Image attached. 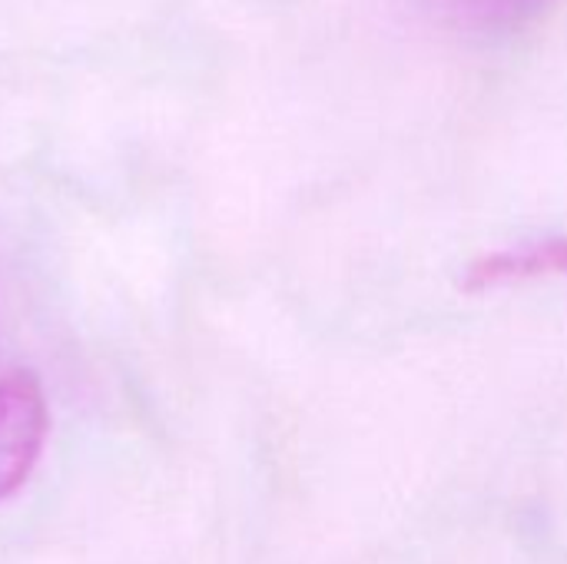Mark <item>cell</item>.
Wrapping results in <instances>:
<instances>
[{
  "label": "cell",
  "instance_id": "cell-2",
  "mask_svg": "<svg viewBox=\"0 0 567 564\" xmlns=\"http://www.w3.org/2000/svg\"><path fill=\"white\" fill-rule=\"evenodd\" d=\"M548 276H567V239H538L512 249L488 253L465 269V293H488L512 283H532Z\"/></svg>",
  "mask_w": 567,
  "mask_h": 564
},
{
  "label": "cell",
  "instance_id": "cell-3",
  "mask_svg": "<svg viewBox=\"0 0 567 564\" xmlns=\"http://www.w3.org/2000/svg\"><path fill=\"white\" fill-rule=\"evenodd\" d=\"M555 0H432V7L465 30H512L535 20Z\"/></svg>",
  "mask_w": 567,
  "mask_h": 564
},
{
  "label": "cell",
  "instance_id": "cell-1",
  "mask_svg": "<svg viewBox=\"0 0 567 564\" xmlns=\"http://www.w3.org/2000/svg\"><path fill=\"white\" fill-rule=\"evenodd\" d=\"M50 435V402L33 369L0 376V502L13 499L40 462Z\"/></svg>",
  "mask_w": 567,
  "mask_h": 564
}]
</instances>
